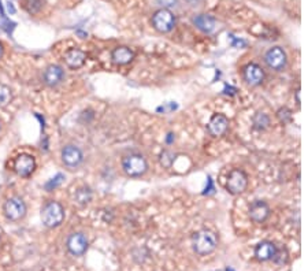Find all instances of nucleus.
I'll use <instances>...</instances> for the list:
<instances>
[{
    "mask_svg": "<svg viewBox=\"0 0 308 271\" xmlns=\"http://www.w3.org/2000/svg\"><path fill=\"white\" fill-rule=\"evenodd\" d=\"M218 247V236L210 229L197 230L192 236V248L197 255L205 256L212 254Z\"/></svg>",
    "mask_w": 308,
    "mask_h": 271,
    "instance_id": "obj_1",
    "label": "nucleus"
},
{
    "mask_svg": "<svg viewBox=\"0 0 308 271\" xmlns=\"http://www.w3.org/2000/svg\"><path fill=\"white\" fill-rule=\"evenodd\" d=\"M40 216H41V222L45 228L55 229L63 224L64 208L59 202L50 200L41 208Z\"/></svg>",
    "mask_w": 308,
    "mask_h": 271,
    "instance_id": "obj_2",
    "label": "nucleus"
},
{
    "mask_svg": "<svg viewBox=\"0 0 308 271\" xmlns=\"http://www.w3.org/2000/svg\"><path fill=\"white\" fill-rule=\"evenodd\" d=\"M148 168V160L141 154H129L122 159V170L130 178H140L146 176Z\"/></svg>",
    "mask_w": 308,
    "mask_h": 271,
    "instance_id": "obj_3",
    "label": "nucleus"
},
{
    "mask_svg": "<svg viewBox=\"0 0 308 271\" xmlns=\"http://www.w3.org/2000/svg\"><path fill=\"white\" fill-rule=\"evenodd\" d=\"M26 212H28V207L19 196L9 198L3 204V214H5L6 219L11 220V222L22 220L26 216Z\"/></svg>",
    "mask_w": 308,
    "mask_h": 271,
    "instance_id": "obj_4",
    "label": "nucleus"
},
{
    "mask_svg": "<svg viewBox=\"0 0 308 271\" xmlns=\"http://www.w3.org/2000/svg\"><path fill=\"white\" fill-rule=\"evenodd\" d=\"M248 188V176L245 174L244 170L241 168H233L226 181V189L230 194H241L244 193Z\"/></svg>",
    "mask_w": 308,
    "mask_h": 271,
    "instance_id": "obj_5",
    "label": "nucleus"
},
{
    "mask_svg": "<svg viewBox=\"0 0 308 271\" xmlns=\"http://www.w3.org/2000/svg\"><path fill=\"white\" fill-rule=\"evenodd\" d=\"M266 66L273 71H282L287 67L288 55L285 50L281 47H273L267 50L263 56Z\"/></svg>",
    "mask_w": 308,
    "mask_h": 271,
    "instance_id": "obj_6",
    "label": "nucleus"
},
{
    "mask_svg": "<svg viewBox=\"0 0 308 271\" xmlns=\"http://www.w3.org/2000/svg\"><path fill=\"white\" fill-rule=\"evenodd\" d=\"M60 158L66 167L74 170V168L80 167L84 162V152L80 146L74 145V144H67L60 151Z\"/></svg>",
    "mask_w": 308,
    "mask_h": 271,
    "instance_id": "obj_7",
    "label": "nucleus"
},
{
    "mask_svg": "<svg viewBox=\"0 0 308 271\" xmlns=\"http://www.w3.org/2000/svg\"><path fill=\"white\" fill-rule=\"evenodd\" d=\"M152 26L159 33H169L176 26V17L170 10L160 9L152 15Z\"/></svg>",
    "mask_w": 308,
    "mask_h": 271,
    "instance_id": "obj_8",
    "label": "nucleus"
},
{
    "mask_svg": "<svg viewBox=\"0 0 308 271\" xmlns=\"http://www.w3.org/2000/svg\"><path fill=\"white\" fill-rule=\"evenodd\" d=\"M89 241L88 237L81 232L72 233L66 240V248L73 256H82L88 251Z\"/></svg>",
    "mask_w": 308,
    "mask_h": 271,
    "instance_id": "obj_9",
    "label": "nucleus"
},
{
    "mask_svg": "<svg viewBox=\"0 0 308 271\" xmlns=\"http://www.w3.org/2000/svg\"><path fill=\"white\" fill-rule=\"evenodd\" d=\"M14 170L22 178H28L36 170V159L29 154H21V155H18L15 158Z\"/></svg>",
    "mask_w": 308,
    "mask_h": 271,
    "instance_id": "obj_10",
    "label": "nucleus"
},
{
    "mask_svg": "<svg viewBox=\"0 0 308 271\" xmlns=\"http://www.w3.org/2000/svg\"><path fill=\"white\" fill-rule=\"evenodd\" d=\"M270 210L269 204L265 200H255L249 204L248 208V216L249 219L255 222V224H263L267 220V218L270 216Z\"/></svg>",
    "mask_w": 308,
    "mask_h": 271,
    "instance_id": "obj_11",
    "label": "nucleus"
},
{
    "mask_svg": "<svg viewBox=\"0 0 308 271\" xmlns=\"http://www.w3.org/2000/svg\"><path fill=\"white\" fill-rule=\"evenodd\" d=\"M243 80L245 81V84L251 86L260 85L265 80V70L257 63H248L243 69Z\"/></svg>",
    "mask_w": 308,
    "mask_h": 271,
    "instance_id": "obj_12",
    "label": "nucleus"
},
{
    "mask_svg": "<svg viewBox=\"0 0 308 271\" xmlns=\"http://www.w3.org/2000/svg\"><path fill=\"white\" fill-rule=\"evenodd\" d=\"M229 118L223 114H214L211 116L210 122L207 125V130L208 133L212 136V137H221L223 134L226 133L227 129H229Z\"/></svg>",
    "mask_w": 308,
    "mask_h": 271,
    "instance_id": "obj_13",
    "label": "nucleus"
},
{
    "mask_svg": "<svg viewBox=\"0 0 308 271\" xmlns=\"http://www.w3.org/2000/svg\"><path fill=\"white\" fill-rule=\"evenodd\" d=\"M64 77H66V74H64L63 67L59 65H50L47 69L44 70L43 74L44 84L47 86H51V88L62 84Z\"/></svg>",
    "mask_w": 308,
    "mask_h": 271,
    "instance_id": "obj_14",
    "label": "nucleus"
},
{
    "mask_svg": "<svg viewBox=\"0 0 308 271\" xmlns=\"http://www.w3.org/2000/svg\"><path fill=\"white\" fill-rule=\"evenodd\" d=\"M64 63L67 67L73 70H77L85 65L86 62V54L78 48H70L63 56Z\"/></svg>",
    "mask_w": 308,
    "mask_h": 271,
    "instance_id": "obj_15",
    "label": "nucleus"
},
{
    "mask_svg": "<svg viewBox=\"0 0 308 271\" xmlns=\"http://www.w3.org/2000/svg\"><path fill=\"white\" fill-rule=\"evenodd\" d=\"M133 59H134V52L129 47L120 45L111 51V62L116 66L129 65Z\"/></svg>",
    "mask_w": 308,
    "mask_h": 271,
    "instance_id": "obj_16",
    "label": "nucleus"
},
{
    "mask_svg": "<svg viewBox=\"0 0 308 271\" xmlns=\"http://www.w3.org/2000/svg\"><path fill=\"white\" fill-rule=\"evenodd\" d=\"M277 252V245L271 241H262L255 247V258L259 262H269L273 260L274 255Z\"/></svg>",
    "mask_w": 308,
    "mask_h": 271,
    "instance_id": "obj_17",
    "label": "nucleus"
},
{
    "mask_svg": "<svg viewBox=\"0 0 308 271\" xmlns=\"http://www.w3.org/2000/svg\"><path fill=\"white\" fill-rule=\"evenodd\" d=\"M192 22L197 29L203 32V33H207V35L212 33L215 30V25H217L215 18L208 15V14H199V15L193 18Z\"/></svg>",
    "mask_w": 308,
    "mask_h": 271,
    "instance_id": "obj_18",
    "label": "nucleus"
},
{
    "mask_svg": "<svg viewBox=\"0 0 308 271\" xmlns=\"http://www.w3.org/2000/svg\"><path fill=\"white\" fill-rule=\"evenodd\" d=\"M93 199V192L90 189L89 186L82 185L80 188H77L76 193H74V203L78 206H88Z\"/></svg>",
    "mask_w": 308,
    "mask_h": 271,
    "instance_id": "obj_19",
    "label": "nucleus"
},
{
    "mask_svg": "<svg viewBox=\"0 0 308 271\" xmlns=\"http://www.w3.org/2000/svg\"><path fill=\"white\" fill-rule=\"evenodd\" d=\"M253 129L256 130H266L270 126V116L265 112H256L252 116Z\"/></svg>",
    "mask_w": 308,
    "mask_h": 271,
    "instance_id": "obj_20",
    "label": "nucleus"
},
{
    "mask_svg": "<svg viewBox=\"0 0 308 271\" xmlns=\"http://www.w3.org/2000/svg\"><path fill=\"white\" fill-rule=\"evenodd\" d=\"M13 100V90L9 85L0 84V108L7 107Z\"/></svg>",
    "mask_w": 308,
    "mask_h": 271,
    "instance_id": "obj_21",
    "label": "nucleus"
},
{
    "mask_svg": "<svg viewBox=\"0 0 308 271\" xmlns=\"http://www.w3.org/2000/svg\"><path fill=\"white\" fill-rule=\"evenodd\" d=\"M174 160H176V154H173L171 151H163L160 154V162L164 167H171Z\"/></svg>",
    "mask_w": 308,
    "mask_h": 271,
    "instance_id": "obj_22",
    "label": "nucleus"
},
{
    "mask_svg": "<svg viewBox=\"0 0 308 271\" xmlns=\"http://www.w3.org/2000/svg\"><path fill=\"white\" fill-rule=\"evenodd\" d=\"M63 180H64L63 174H58L55 178H52V180L48 181L47 184L44 185V188H45V190H48V192H51V190L56 189V188H58L62 182H63Z\"/></svg>",
    "mask_w": 308,
    "mask_h": 271,
    "instance_id": "obj_23",
    "label": "nucleus"
},
{
    "mask_svg": "<svg viewBox=\"0 0 308 271\" xmlns=\"http://www.w3.org/2000/svg\"><path fill=\"white\" fill-rule=\"evenodd\" d=\"M277 116H278V119L281 120V124L287 125V124H289V122L292 120V111L289 110V108L283 107V108H281V110H278V112H277Z\"/></svg>",
    "mask_w": 308,
    "mask_h": 271,
    "instance_id": "obj_24",
    "label": "nucleus"
},
{
    "mask_svg": "<svg viewBox=\"0 0 308 271\" xmlns=\"http://www.w3.org/2000/svg\"><path fill=\"white\" fill-rule=\"evenodd\" d=\"M273 260L277 264H285L288 262V251L285 248H281V250L277 248V252L274 255Z\"/></svg>",
    "mask_w": 308,
    "mask_h": 271,
    "instance_id": "obj_25",
    "label": "nucleus"
},
{
    "mask_svg": "<svg viewBox=\"0 0 308 271\" xmlns=\"http://www.w3.org/2000/svg\"><path fill=\"white\" fill-rule=\"evenodd\" d=\"M158 3L162 6L163 9H170V7H174L178 3V0H158Z\"/></svg>",
    "mask_w": 308,
    "mask_h": 271,
    "instance_id": "obj_26",
    "label": "nucleus"
},
{
    "mask_svg": "<svg viewBox=\"0 0 308 271\" xmlns=\"http://www.w3.org/2000/svg\"><path fill=\"white\" fill-rule=\"evenodd\" d=\"M7 9H9V11H11V13H15V9H14L13 7V5H11V3H7Z\"/></svg>",
    "mask_w": 308,
    "mask_h": 271,
    "instance_id": "obj_27",
    "label": "nucleus"
},
{
    "mask_svg": "<svg viewBox=\"0 0 308 271\" xmlns=\"http://www.w3.org/2000/svg\"><path fill=\"white\" fill-rule=\"evenodd\" d=\"M3 54H5V48H3V44L0 43V59L3 58Z\"/></svg>",
    "mask_w": 308,
    "mask_h": 271,
    "instance_id": "obj_28",
    "label": "nucleus"
},
{
    "mask_svg": "<svg viewBox=\"0 0 308 271\" xmlns=\"http://www.w3.org/2000/svg\"><path fill=\"white\" fill-rule=\"evenodd\" d=\"M0 242H2V230H0Z\"/></svg>",
    "mask_w": 308,
    "mask_h": 271,
    "instance_id": "obj_29",
    "label": "nucleus"
},
{
    "mask_svg": "<svg viewBox=\"0 0 308 271\" xmlns=\"http://www.w3.org/2000/svg\"><path fill=\"white\" fill-rule=\"evenodd\" d=\"M0 129H2V122H0Z\"/></svg>",
    "mask_w": 308,
    "mask_h": 271,
    "instance_id": "obj_30",
    "label": "nucleus"
}]
</instances>
